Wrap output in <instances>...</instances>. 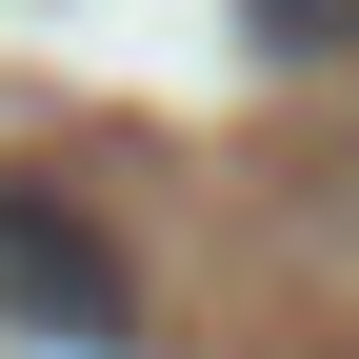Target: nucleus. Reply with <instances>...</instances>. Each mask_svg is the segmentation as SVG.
Returning <instances> with one entry per match:
<instances>
[{
  "mask_svg": "<svg viewBox=\"0 0 359 359\" xmlns=\"http://www.w3.org/2000/svg\"><path fill=\"white\" fill-rule=\"evenodd\" d=\"M259 60H359V0H240Z\"/></svg>",
  "mask_w": 359,
  "mask_h": 359,
  "instance_id": "2",
  "label": "nucleus"
},
{
  "mask_svg": "<svg viewBox=\"0 0 359 359\" xmlns=\"http://www.w3.org/2000/svg\"><path fill=\"white\" fill-rule=\"evenodd\" d=\"M0 339H60V359L140 339V259H120L60 180H0Z\"/></svg>",
  "mask_w": 359,
  "mask_h": 359,
  "instance_id": "1",
  "label": "nucleus"
}]
</instances>
